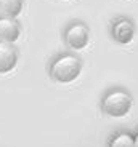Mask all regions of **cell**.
Masks as SVG:
<instances>
[{"label":"cell","instance_id":"cell-6","mask_svg":"<svg viewBox=\"0 0 138 147\" xmlns=\"http://www.w3.org/2000/svg\"><path fill=\"white\" fill-rule=\"evenodd\" d=\"M21 35V24L16 18H0V42L15 43Z\"/></svg>","mask_w":138,"mask_h":147},{"label":"cell","instance_id":"cell-3","mask_svg":"<svg viewBox=\"0 0 138 147\" xmlns=\"http://www.w3.org/2000/svg\"><path fill=\"white\" fill-rule=\"evenodd\" d=\"M64 42L74 51L84 50L90 42V29L84 22H72L64 30Z\"/></svg>","mask_w":138,"mask_h":147},{"label":"cell","instance_id":"cell-5","mask_svg":"<svg viewBox=\"0 0 138 147\" xmlns=\"http://www.w3.org/2000/svg\"><path fill=\"white\" fill-rule=\"evenodd\" d=\"M18 51L13 43L0 42V74H8L16 67Z\"/></svg>","mask_w":138,"mask_h":147},{"label":"cell","instance_id":"cell-4","mask_svg":"<svg viewBox=\"0 0 138 147\" xmlns=\"http://www.w3.org/2000/svg\"><path fill=\"white\" fill-rule=\"evenodd\" d=\"M112 38L120 45H128L135 37V24L128 18H119L111 24Z\"/></svg>","mask_w":138,"mask_h":147},{"label":"cell","instance_id":"cell-2","mask_svg":"<svg viewBox=\"0 0 138 147\" xmlns=\"http://www.w3.org/2000/svg\"><path fill=\"white\" fill-rule=\"evenodd\" d=\"M132 106H133V99H132L130 93L122 88L109 90L103 96V99H101V110H103V114L112 118L125 117L130 112Z\"/></svg>","mask_w":138,"mask_h":147},{"label":"cell","instance_id":"cell-1","mask_svg":"<svg viewBox=\"0 0 138 147\" xmlns=\"http://www.w3.org/2000/svg\"><path fill=\"white\" fill-rule=\"evenodd\" d=\"M50 77L58 83H71L82 72V61L72 53L60 55L50 64Z\"/></svg>","mask_w":138,"mask_h":147},{"label":"cell","instance_id":"cell-9","mask_svg":"<svg viewBox=\"0 0 138 147\" xmlns=\"http://www.w3.org/2000/svg\"><path fill=\"white\" fill-rule=\"evenodd\" d=\"M133 138H135V146H137V147H138V131H137V134H135V136H133Z\"/></svg>","mask_w":138,"mask_h":147},{"label":"cell","instance_id":"cell-7","mask_svg":"<svg viewBox=\"0 0 138 147\" xmlns=\"http://www.w3.org/2000/svg\"><path fill=\"white\" fill-rule=\"evenodd\" d=\"M24 0H0V18H16L22 11Z\"/></svg>","mask_w":138,"mask_h":147},{"label":"cell","instance_id":"cell-8","mask_svg":"<svg viewBox=\"0 0 138 147\" xmlns=\"http://www.w3.org/2000/svg\"><path fill=\"white\" fill-rule=\"evenodd\" d=\"M108 147H137V146H135V138L132 136L130 133L120 131L109 139Z\"/></svg>","mask_w":138,"mask_h":147}]
</instances>
